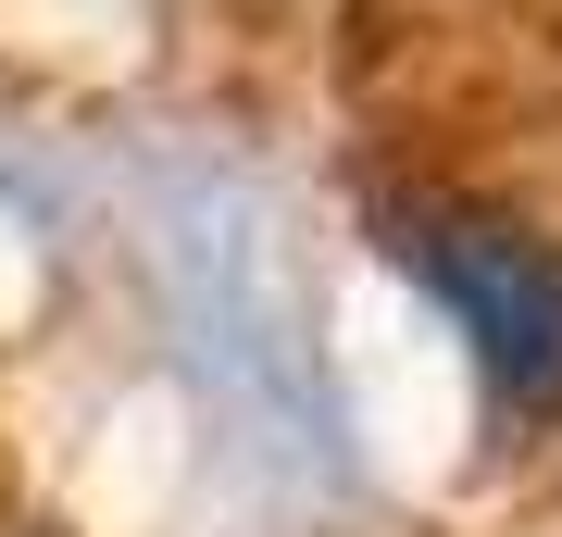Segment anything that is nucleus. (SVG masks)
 <instances>
[{"instance_id": "f257e3e1", "label": "nucleus", "mask_w": 562, "mask_h": 537, "mask_svg": "<svg viewBox=\"0 0 562 537\" xmlns=\"http://www.w3.org/2000/svg\"><path fill=\"white\" fill-rule=\"evenodd\" d=\"M387 250H401V276H425L438 313L475 338L501 413L562 425V250L525 238L513 213H475V200H413Z\"/></svg>"}]
</instances>
